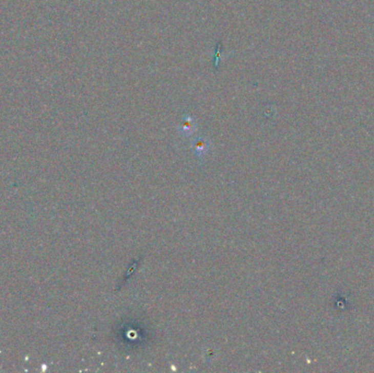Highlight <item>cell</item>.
<instances>
[{
	"label": "cell",
	"mask_w": 374,
	"mask_h": 373,
	"mask_svg": "<svg viewBox=\"0 0 374 373\" xmlns=\"http://www.w3.org/2000/svg\"><path fill=\"white\" fill-rule=\"evenodd\" d=\"M191 147L194 151L195 155H196L197 157H202L205 156L208 149H209V142L207 139H205V138H196V139H194L191 143Z\"/></svg>",
	"instance_id": "cell-2"
},
{
	"label": "cell",
	"mask_w": 374,
	"mask_h": 373,
	"mask_svg": "<svg viewBox=\"0 0 374 373\" xmlns=\"http://www.w3.org/2000/svg\"><path fill=\"white\" fill-rule=\"evenodd\" d=\"M177 131L182 136H191L192 134H194V132L196 131V123L192 116L190 115H185L183 117L182 123L180 124V126L177 127Z\"/></svg>",
	"instance_id": "cell-1"
},
{
	"label": "cell",
	"mask_w": 374,
	"mask_h": 373,
	"mask_svg": "<svg viewBox=\"0 0 374 373\" xmlns=\"http://www.w3.org/2000/svg\"><path fill=\"white\" fill-rule=\"evenodd\" d=\"M222 57H223V54L221 52V43L218 42L217 46H216V50L214 51V64H215V68L216 69L218 68L219 63H220Z\"/></svg>",
	"instance_id": "cell-3"
}]
</instances>
